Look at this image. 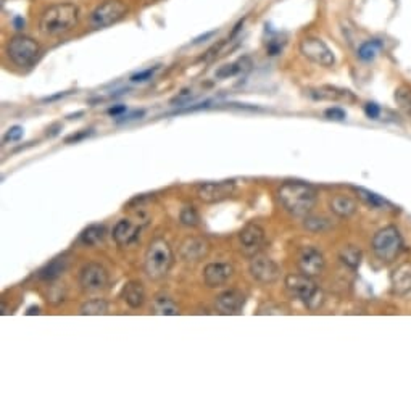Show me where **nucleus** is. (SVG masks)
Segmentation results:
<instances>
[{
	"mask_svg": "<svg viewBox=\"0 0 411 411\" xmlns=\"http://www.w3.org/2000/svg\"><path fill=\"white\" fill-rule=\"evenodd\" d=\"M278 199L290 215L306 216L316 205V190L310 184L289 181L279 187Z\"/></svg>",
	"mask_w": 411,
	"mask_h": 411,
	"instance_id": "1",
	"label": "nucleus"
},
{
	"mask_svg": "<svg viewBox=\"0 0 411 411\" xmlns=\"http://www.w3.org/2000/svg\"><path fill=\"white\" fill-rule=\"evenodd\" d=\"M80 20V8L75 3H55L40 17L39 29L45 36H60L75 28Z\"/></svg>",
	"mask_w": 411,
	"mask_h": 411,
	"instance_id": "2",
	"label": "nucleus"
},
{
	"mask_svg": "<svg viewBox=\"0 0 411 411\" xmlns=\"http://www.w3.org/2000/svg\"><path fill=\"white\" fill-rule=\"evenodd\" d=\"M173 260L174 257L170 244L161 237L155 239V241L150 242L147 252H145V273L154 281L163 279L170 273L171 267H173Z\"/></svg>",
	"mask_w": 411,
	"mask_h": 411,
	"instance_id": "3",
	"label": "nucleus"
},
{
	"mask_svg": "<svg viewBox=\"0 0 411 411\" xmlns=\"http://www.w3.org/2000/svg\"><path fill=\"white\" fill-rule=\"evenodd\" d=\"M285 289L292 297L304 301L311 310L318 308L322 301V294L315 284V281L306 274H289L285 278Z\"/></svg>",
	"mask_w": 411,
	"mask_h": 411,
	"instance_id": "4",
	"label": "nucleus"
},
{
	"mask_svg": "<svg viewBox=\"0 0 411 411\" xmlns=\"http://www.w3.org/2000/svg\"><path fill=\"white\" fill-rule=\"evenodd\" d=\"M373 252L381 262L390 263L398 257V253L403 248V241L400 236V231L395 226H386L374 234L371 242Z\"/></svg>",
	"mask_w": 411,
	"mask_h": 411,
	"instance_id": "5",
	"label": "nucleus"
},
{
	"mask_svg": "<svg viewBox=\"0 0 411 411\" xmlns=\"http://www.w3.org/2000/svg\"><path fill=\"white\" fill-rule=\"evenodd\" d=\"M7 55L20 68H28L40 55V45L33 38L18 34L8 40Z\"/></svg>",
	"mask_w": 411,
	"mask_h": 411,
	"instance_id": "6",
	"label": "nucleus"
},
{
	"mask_svg": "<svg viewBox=\"0 0 411 411\" xmlns=\"http://www.w3.org/2000/svg\"><path fill=\"white\" fill-rule=\"evenodd\" d=\"M126 13L128 7L121 0H105L103 3L97 5L96 10L91 13V24L96 29L108 28L126 17Z\"/></svg>",
	"mask_w": 411,
	"mask_h": 411,
	"instance_id": "7",
	"label": "nucleus"
},
{
	"mask_svg": "<svg viewBox=\"0 0 411 411\" xmlns=\"http://www.w3.org/2000/svg\"><path fill=\"white\" fill-rule=\"evenodd\" d=\"M300 52L305 59H308L320 66L329 68V66L336 63V57L332 54V50L320 38H305L300 43Z\"/></svg>",
	"mask_w": 411,
	"mask_h": 411,
	"instance_id": "8",
	"label": "nucleus"
},
{
	"mask_svg": "<svg viewBox=\"0 0 411 411\" xmlns=\"http://www.w3.org/2000/svg\"><path fill=\"white\" fill-rule=\"evenodd\" d=\"M80 284L84 292H100L108 285V273L107 269L98 263H87L81 269Z\"/></svg>",
	"mask_w": 411,
	"mask_h": 411,
	"instance_id": "9",
	"label": "nucleus"
},
{
	"mask_svg": "<svg viewBox=\"0 0 411 411\" xmlns=\"http://www.w3.org/2000/svg\"><path fill=\"white\" fill-rule=\"evenodd\" d=\"M279 273L281 269L274 260L267 257V255H253L251 262V274L260 283L271 284L279 278Z\"/></svg>",
	"mask_w": 411,
	"mask_h": 411,
	"instance_id": "10",
	"label": "nucleus"
},
{
	"mask_svg": "<svg viewBox=\"0 0 411 411\" xmlns=\"http://www.w3.org/2000/svg\"><path fill=\"white\" fill-rule=\"evenodd\" d=\"M236 190V186L231 181H223V183H205L199 186L197 195L205 204H220V202L229 199Z\"/></svg>",
	"mask_w": 411,
	"mask_h": 411,
	"instance_id": "11",
	"label": "nucleus"
},
{
	"mask_svg": "<svg viewBox=\"0 0 411 411\" xmlns=\"http://www.w3.org/2000/svg\"><path fill=\"white\" fill-rule=\"evenodd\" d=\"M239 241H241L242 251L246 255H257L262 247L264 246L267 236H264V229L262 226L255 225V223H248V225L242 229L239 234Z\"/></svg>",
	"mask_w": 411,
	"mask_h": 411,
	"instance_id": "12",
	"label": "nucleus"
},
{
	"mask_svg": "<svg viewBox=\"0 0 411 411\" xmlns=\"http://www.w3.org/2000/svg\"><path fill=\"white\" fill-rule=\"evenodd\" d=\"M326 260L322 257V253L315 247H305L301 248L299 255V268L300 273H304L310 278H316L322 271H324Z\"/></svg>",
	"mask_w": 411,
	"mask_h": 411,
	"instance_id": "13",
	"label": "nucleus"
},
{
	"mask_svg": "<svg viewBox=\"0 0 411 411\" xmlns=\"http://www.w3.org/2000/svg\"><path fill=\"white\" fill-rule=\"evenodd\" d=\"M246 304V297L239 290H226L216 297L215 306L221 315H237L241 313Z\"/></svg>",
	"mask_w": 411,
	"mask_h": 411,
	"instance_id": "14",
	"label": "nucleus"
},
{
	"mask_svg": "<svg viewBox=\"0 0 411 411\" xmlns=\"http://www.w3.org/2000/svg\"><path fill=\"white\" fill-rule=\"evenodd\" d=\"M232 274L234 268L229 263H210L204 269V279L208 287H220L231 279Z\"/></svg>",
	"mask_w": 411,
	"mask_h": 411,
	"instance_id": "15",
	"label": "nucleus"
},
{
	"mask_svg": "<svg viewBox=\"0 0 411 411\" xmlns=\"http://www.w3.org/2000/svg\"><path fill=\"white\" fill-rule=\"evenodd\" d=\"M139 232L140 227L134 225L131 220H121L117 223V226L113 229V239L119 247H128L137 241Z\"/></svg>",
	"mask_w": 411,
	"mask_h": 411,
	"instance_id": "16",
	"label": "nucleus"
},
{
	"mask_svg": "<svg viewBox=\"0 0 411 411\" xmlns=\"http://www.w3.org/2000/svg\"><path fill=\"white\" fill-rule=\"evenodd\" d=\"M210 251V246L204 239L197 237H187L186 241L181 244V255L184 260H190V262H197Z\"/></svg>",
	"mask_w": 411,
	"mask_h": 411,
	"instance_id": "17",
	"label": "nucleus"
},
{
	"mask_svg": "<svg viewBox=\"0 0 411 411\" xmlns=\"http://www.w3.org/2000/svg\"><path fill=\"white\" fill-rule=\"evenodd\" d=\"M121 297L131 308H140L145 301L144 284L139 283V281H129L123 287Z\"/></svg>",
	"mask_w": 411,
	"mask_h": 411,
	"instance_id": "18",
	"label": "nucleus"
},
{
	"mask_svg": "<svg viewBox=\"0 0 411 411\" xmlns=\"http://www.w3.org/2000/svg\"><path fill=\"white\" fill-rule=\"evenodd\" d=\"M394 292L398 295L411 294V264L405 263L398 267L392 274Z\"/></svg>",
	"mask_w": 411,
	"mask_h": 411,
	"instance_id": "19",
	"label": "nucleus"
},
{
	"mask_svg": "<svg viewBox=\"0 0 411 411\" xmlns=\"http://www.w3.org/2000/svg\"><path fill=\"white\" fill-rule=\"evenodd\" d=\"M66 268H68V258H66L65 255H60V257H57L52 260V262L47 263L44 268H40L38 276L44 281H54L57 278H60V276L66 271Z\"/></svg>",
	"mask_w": 411,
	"mask_h": 411,
	"instance_id": "20",
	"label": "nucleus"
},
{
	"mask_svg": "<svg viewBox=\"0 0 411 411\" xmlns=\"http://www.w3.org/2000/svg\"><path fill=\"white\" fill-rule=\"evenodd\" d=\"M105 236H107V227L105 226H103V225H91L81 232L80 241H81L82 246H86V247H96L100 242H103Z\"/></svg>",
	"mask_w": 411,
	"mask_h": 411,
	"instance_id": "21",
	"label": "nucleus"
},
{
	"mask_svg": "<svg viewBox=\"0 0 411 411\" xmlns=\"http://www.w3.org/2000/svg\"><path fill=\"white\" fill-rule=\"evenodd\" d=\"M331 210L341 218H350L357 211V202L352 197L336 195L331 200Z\"/></svg>",
	"mask_w": 411,
	"mask_h": 411,
	"instance_id": "22",
	"label": "nucleus"
},
{
	"mask_svg": "<svg viewBox=\"0 0 411 411\" xmlns=\"http://www.w3.org/2000/svg\"><path fill=\"white\" fill-rule=\"evenodd\" d=\"M251 66H252L251 65V60H248L247 57H244V59L234 61V63H229V65L221 66V68L216 71L215 76L218 77V80H227V77H232V76L239 75V73L248 70V68H251Z\"/></svg>",
	"mask_w": 411,
	"mask_h": 411,
	"instance_id": "23",
	"label": "nucleus"
},
{
	"mask_svg": "<svg viewBox=\"0 0 411 411\" xmlns=\"http://www.w3.org/2000/svg\"><path fill=\"white\" fill-rule=\"evenodd\" d=\"M339 258H341V262L345 264V267H348L350 269H358L361 264L363 253H361L360 248L355 247V246H347L341 251Z\"/></svg>",
	"mask_w": 411,
	"mask_h": 411,
	"instance_id": "24",
	"label": "nucleus"
},
{
	"mask_svg": "<svg viewBox=\"0 0 411 411\" xmlns=\"http://www.w3.org/2000/svg\"><path fill=\"white\" fill-rule=\"evenodd\" d=\"M152 310L155 315H165V316L179 315V306L176 305L170 297H165V295H160V297L154 300Z\"/></svg>",
	"mask_w": 411,
	"mask_h": 411,
	"instance_id": "25",
	"label": "nucleus"
},
{
	"mask_svg": "<svg viewBox=\"0 0 411 411\" xmlns=\"http://www.w3.org/2000/svg\"><path fill=\"white\" fill-rule=\"evenodd\" d=\"M310 96L316 98V100H341V98L352 97L348 91H339V89H334V87H321V89H313L310 91Z\"/></svg>",
	"mask_w": 411,
	"mask_h": 411,
	"instance_id": "26",
	"label": "nucleus"
},
{
	"mask_svg": "<svg viewBox=\"0 0 411 411\" xmlns=\"http://www.w3.org/2000/svg\"><path fill=\"white\" fill-rule=\"evenodd\" d=\"M81 315L84 316H100V315H107L108 313V304L103 299H94V300H87L86 304H82Z\"/></svg>",
	"mask_w": 411,
	"mask_h": 411,
	"instance_id": "27",
	"label": "nucleus"
},
{
	"mask_svg": "<svg viewBox=\"0 0 411 411\" xmlns=\"http://www.w3.org/2000/svg\"><path fill=\"white\" fill-rule=\"evenodd\" d=\"M381 49H382V43L379 39L366 40V43H363L360 45V49H358V57H360L363 61H371L376 59Z\"/></svg>",
	"mask_w": 411,
	"mask_h": 411,
	"instance_id": "28",
	"label": "nucleus"
},
{
	"mask_svg": "<svg viewBox=\"0 0 411 411\" xmlns=\"http://www.w3.org/2000/svg\"><path fill=\"white\" fill-rule=\"evenodd\" d=\"M179 221H181V225L189 226V227L199 226V225H200L199 211L195 210V207L187 205V207H184L183 210H181V213H179Z\"/></svg>",
	"mask_w": 411,
	"mask_h": 411,
	"instance_id": "29",
	"label": "nucleus"
},
{
	"mask_svg": "<svg viewBox=\"0 0 411 411\" xmlns=\"http://www.w3.org/2000/svg\"><path fill=\"white\" fill-rule=\"evenodd\" d=\"M395 102H397V105L411 118V89L410 87H407V86L398 87V89L395 91Z\"/></svg>",
	"mask_w": 411,
	"mask_h": 411,
	"instance_id": "30",
	"label": "nucleus"
},
{
	"mask_svg": "<svg viewBox=\"0 0 411 411\" xmlns=\"http://www.w3.org/2000/svg\"><path fill=\"white\" fill-rule=\"evenodd\" d=\"M355 190L358 192V194H360V199L365 200L366 204L371 205L373 208H382V207L389 205L387 200H384L382 197H379L378 194H374V192H371V190L363 189V187H357Z\"/></svg>",
	"mask_w": 411,
	"mask_h": 411,
	"instance_id": "31",
	"label": "nucleus"
},
{
	"mask_svg": "<svg viewBox=\"0 0 411 411\" xmlns=\"http://www.w3.org/2000/svg\"><path fill=\"white\" fill-rule=\"evenodd\" d=\"M305 227L311 232H320L329 227L326 218H305Z\"/></svg>",
	"mask_w": 411,
	"mask_h": 411,
	"instance_id": "32",
	"label": "nucleus"
},
{
	"mask_svg": "<svg viewBox=\"0 0 411 411\" xmlns=\"http://www.w3.org/2000/svg\"><path fill=\"white\" fill-rule=\"evenodd\" d=\"M285 308L283 305H276V304H264L258 308L257 313L258 315H283V313H287V311H284Z\"/></svg>",
	"mask_w": 411,
	"mask_h": 411,
	"instance_id": "33",
	"label": "nucleus"
},
{
	"mask_svg": "<svg viewBox=\"0 0 411 411\" xmlns=\"http://www.w3.org/2000/svg\"><path fill=\"white\" fill-rule=\"evenodd\" d=\"M23 137V128L22 126H12L5 134L3 142H18Z\"/></svg>",
	"mask_w": 411,
	"mask_h": 411,
	"instance_id": "34",
	"label": "nucleus"
},
{
	"mask_svg": "<svg viewBox=\"0 0 411 411\" xmlns=\"http://www.w3.org/2000/svg\"><path fill=\"white\" fill-rule=\"evenodd\" d=\"M157 70H158V66H155V68H149V70L139 71V73H136V75L131 76V81L133 82H145V81L152 80L154 75H155V71H157Z\"/></svg>",
	"mask_w": 411,
	"mask_h": 411,
	"instance_id": "35",
	"label": "nucleus"
},
{
	"mask_svg": "<svg viewBox=\"0 0 411 411\" xmlns=\"http://www.w3.org/2000/svg\"><path fill=\"white\" fill-rule=\"evenodd\" d=\"M326 118L329 119H337V121H342V119L347 118V113L342 110V108L339 107H332V108H327V110L324 112Z\"/></svg>",
	"mask_w": 411,
	"mask_h": 411,
	"instance_id": "36",
	"label": "nucleus"
},
{
	"mask_svg": "<svg viewBox=\"0 0 411 411\" xmlns=\"http://www.w3.org/2000/svg\"><path fill=\"white\" fill-rule=\"evenodd\" d=\"M365 113H366V117L368 118H371V119H378L379 118V114H381V108H379L376 103H366V107H365Z\"/></svg>",
	"mask_w": 411,
	"mask_h": 411,
	"instance_id": "37",
	"label": "nucleus"
},
{
	"mask_svg": "<svg viewBox=\"0 0 411 411\" xmlns=\"http://www.w3.org/2000/svg\"><path fill=\"white\" fill-rule=\"evenodd\" d=\"M124 112H128V108L124 105H117V107H112L110 110H108V114H112L113 118H119Z\"/></svg>",
	"mask_w": 411,
	"mask_h": 411,
	"instance_id": "38",
	"label": "nucleus"
},
{
	"mask_svg": "<svg viewBox=\"0 0 411 411\" xmlns=\"http://www.w3.org/2000/svg\"><path fill=\"white\" fill-rule=\"evenodd\" d=\"M91 134H92L91 129H84V133L77 134V136H71V137H68V139H66V142H77V140H81V139H84V137H87V136H91Z\"/></svg>",
	"mask_w": 411,
	"mask_h": 411,
	"instance_id": "39",
	"label": "nucleus"
},
{
	"mask_svg": "<svg viewBox=\"0 0 411 411\" xmlns=\"http://www.w3.org/2000/svg\"><path fill=\"white\" fill-rule=\"evenodd\" d=\"M13 24H15V28H17V29H23L24 28V20L23 18H15Z\"/></svg>",
	"mask_w": 411,
	"mask_h": 411,
	"instance_id": "40",
	"label": "nucleus"
},
{
	"mask_svg": "<svg viewBox=\"0 0 411 411\" xmlns=\"http://www.w3.org/2000/svg\"><path fill=\"white\" fill-rule=\"evenodd\" d=\"M26 315H39V306H29Z\"/></svg>",
	"mask_w": 411,
	"mask_h": 411,
	"instance_id": "41",
	"label": "nucleus"
},
{
	"mask_svg": "<svg viewBox=\"0 0 411 411\" xmlns=\"http://www.w3.org/2000/svg\"><path fill=\"white\" fill-rule=\"evenodd\" d=\"M2 2H5V0H2Z\"/></svg>",
	"mask_w": 411,
	"mask_h": 411,
	"instance_id": "42",
	"label": "nucleus"
}]
</instances>
